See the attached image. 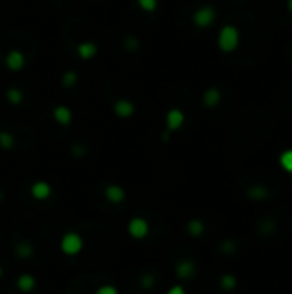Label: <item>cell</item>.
<instances>
[{
	"instance_id": "cell-1",
	"label": "cell",
	"mask_w": 292,
	"mask_h": 294,
	"mask_svg": "<svg viewBox=\"0 0 292 294\" xmlns=\"http://www.w3.org/2000/svg\"><path fill=\"white\" fill-rule=\"evenodd\" d=\"M241 45V33L234 24L222 26L217 34V46L222 53H232Z\"/></svg>"
},
{
	"instance_id": "cell-2",
	"label": "cell",
	"mask_w": 292,
	"mask_h": 294,
	"mask_svg": "<svg viewBox=\"0 0 292 294\" xmlns=\"http://www.w3.org/2000/svg\"><path fill=\"white\" fill-rule=\"evenodd\" d=\"M58 248H60V251L65 255V257H77V255H81L84 251L83 234L77 231H67L60 238Z\"/></svg>"
},
{
	"instance_id": "cell-3",
	"label": "cell",
	"mask_w": 292,
	"mask_h": 294,
	"mask_svg": "<svg viewBox=\"0 0 292 294\" xmlns=\"http://www.w3.org/2000/svg\"><path fill=\"white\" fill-rule=\"evenodd\" d=\"M191 21L198 29H208L217 21V10L212 5H201L191 15Z\"/></svg>"
},
{
	"instance_id": "cell-4",
	"label": "cell",
	"mask_w": 292,
	"mask_h": 294,
	"mask_svg": "<svg viewBox=\"0 0 292 294\" xmlns=\"http://www.w3.org/2000/svg\"><path fill=\"white\" fill-rule=\"evenodd\" d=\"M127 234H129V238L136 239V241H143V239H146L148 236H150V222L145 219V217L141 215H134L129 219V222H127Z\"/></svg>"
},
{
	"instance_id": "cell-5",
	"label": "cell",
	"mask_w": 292,
	"mask_h": 294,
	"mask_svg": "<svg viewBox=\"0 0 292 294\" xmlns=\"http://www.w3.org/2000/svg\"><path fill=\"white\" fill-rule=\"evenodd\" d=\"M186 124V114L177 107H172L170 110H167L165 114V131L169 133H177L184 127Z\"/></svg>"
},
{
	"instance_id": "cell-6",
	"label": "cell",
	"mask_w": 292,
	"mask_h": 294,
	"mask_svg": "<svg viewBox=\"0 0 292 294\" xmlns=\"http://www.w3.org/2000/svg\"><path fill=\"white\" fill-rule=\"evenodd\" d=\"M196 272H198V265L193 260H189V258H182L174 267V274L179 281H191V279L196 276Z\"/></svg>"
},
{
	"instance_id": "cell-7",
	"label": "cell",
	"mask_w": 292,
	"mask_h": 294,
	"mask_svg": "<svg viewBox=\"0 0 292 294\" xmlns=\"http://www.w3.org/2000/svg\"><path fill=\"white\" fill-rule=\"evenodd\" d=\"M3 64L10 72H21L26 67V55L17 48H12L3 57Z\"/></svg>"
},
{
	"instance_id": "cell-8",
	"label": "cell",
	"mask_w": 292,
	"mask_h": 294,
	"mask_svg": "<svg viewBox=\"0 0 292 294\" xmlns=\"http://www.w3.org/2000/svg\"><path fill=\"white\" fill-rule=\"evenodd\" d=\"M103 196L110 205H122L127 198V193H126V189H124V186H120L117 183H110L105 186Z\"/></svg>"
},
{
	"instance_id": "cell-9",
	"label": "cell",
	"mask_w": 292,
	"mask_h": 294,
	"mask_svg": "<svg viewBox=\"0 0 292 294\" xmlns=\"http://www.w3.org/2000/svg\"><path fill=\"white\" fill-rule=\"evenodd\" d=\"M112 112L119 119H131L136 115V105L129 98H117L112 105Z\"/></svg>"
},
{
	"instance_id": "cell-10",
	"label": "cell",
	"mask_w": 292,
	"mask_h": 294,
	"mask_svg": "<svg viewBox=\"0 0 292 294\" xmlns=\"http://www.w3.org/2000/svg\"><path fill=\"white\" fill-rule=\"evenodd\" d=\"M29 193H31V196H33L36 201H46L50 196L53 195V188H52V184H50L48 181L40 179V181H34V183L31 184Z\"/></svg>"
},
{
	"instance_id": "cell-11",
	"label": "cell",
	"mask_w": 292,
	"mask_h": 294,
	"mask_svg": "<svg viewBox=\"0 0 292 294\" xmlns=\"http://www.w3.org/2000/svg\"><path fill=\"white\" fill-rule=\"evenodd\" d=\"M52 117H53V121H55L58 126H62V127H69L72 124V121H74L72 110L67 105H62V103H60V105L53 107Z\"/></svg>"
},
{
	"instance_id": "cell-12",
	"label": "cell",
	"mask_w": 292,
	"mask_h": 294,
	"mask_svg": "<svg viewBox=\"0 0 292 294\" xmlns=\"http://www.w3.org/2000/svg\"><path fill=\"white\" fill-rule=\"evenodd\" d=\"M36 286H38L36 277H34L33 274H29V272L19 274L17 279H15V288H17L19 293H24V294L33 293L34 289H36Z\"/></svg>"
},
{
	"instance_id": "cell-13",
	"label": "cell",
	"mask_w": 292,
	"mask_h": 294,
	"mask_svg": "<svg viewBox=\"0 0 292 294\" xmlns=\"http://www.w3.org/2000/svg\"><path fill=\"white\" fill-rule=\"evenodd\" d=\"M98 45L95 43V41H81V43H77L76 46V55L79 57L81 60L88 62V60H93L96 55H98Z\"/></svg>"
},
{
	"instance_id": "cell-14",
	"label": "cell",
	"mask_w": 292,
	"mask_h": 294,
	"mask_svg": "<svg viewBox=\"0 0 292 294\" xmlns=\"http://www.w3.org/2000/svg\"><path fill=\"white\" fill-rule=\"evenodd\" d=\"M222 102V91L217 86H210L206 88L201 95V103L206 108H215Z\"/></svg>"
},
{
	"instance_id": "cell-15",
	"label": "cell",
	"mask_w": 292,
	"mask_h": 294,
	"mask_svg": "<svg viewBox=\"0 0 292 294\" xmlns=\"http://www.w3.org/2000/svg\"><path fill=\"white\" fill-rule=\"evenodd\" d=\"M15 257L19 258V260H29L31 257L34 255V246L31 245L29 241H21L15 245V250H14Z\"/></svg>"
},
{
	"instance_id": "cell-16",
	"label": "cell",
	"mask_w": 292,
	"mask_h": 294,
	"mask_svg": "<svg viewBox=\"0 0 292 294\" xmlns=\"http://www.w3.org/2000/svg\"><path fill=\"white\" fill-rule=\"evenodd\" d=\"M186 231H188V234L191 238H200L205 232V222L200 219H191L188 220V224H186Z\"/></svg>"
},
{
	"instance_id": "cell-17",
	"label": "cell",
	"mask_w": 292,
	"mask_h": 294,
	"mask_svg": "<svg viewBox=\"0 0 292 294\" xmlns=\"http://www.w3.org/2000/svg\"><path fill=\"white\" fill-rule=\"evenodd\" d=\"M5 100L10 103V105H21L22 102H24V93H22L19 88H15V86H10V88H7V91H5Z\"/></svg>"
},
{
	"instance_id": "cell-18",
	"label": "cell",
	"mask_w": 292,
	"mask_h": 294,
	"mask_svg": "<svg viewBox=\"0 0 292 294\" xmlns=\"http://www.w3.org/2000/svg\"><path fill=\"white\" fill-rule=\"evenodd\" d=\"M248 196L255 201H263L268 196V189L263 184H253L248 188Z\"/></svg>"
},
{
	"instance_id": "cell-19",
	"label": "cell",
	"mask_w": 292,
	"mask_h": 294,
	"mask_svg": "<svg viewBox=\"0 0 292 294\" xmlns=\"http://www.w3.org/2000/svg\"><path fill=\"white\" fill-rule=\"evenodd\" d=\"M77 83H79V74H77L76 71H67L60 77V84H62V88H65V90H71V88L76 86Z\"/></svg>"
},
{
	"instance_id": "cell-20",
	"label": "cell",
	"mask_w": 292,
	"mask_h": 294,
	"mask_svg": "<svg viewBox=\"0 0 292 294\" xmlns=\"http://www.w3.org/2000/svg\"><path fill=\"white\" fill-rule=\"evenodd\" d=\"M14 146H15L14 134L9 133V131H0V148L9 152V150H12Z\"/></svg>"
},
{
	"instance_id": "cell-21",
	"label": "cell",
	"mask_w": 292,
	"mask_h": 294,
	"mask_svg": "<svg viewBox=\"0 0 292 294\" xmlns=\"http://www.w3.org/2000/svg\"><path fill=\"white\" fill-rule=\"evenodd\" d=\"M158 3H160V0H136V5L139 7V10H143L146 14L157 12Z\"/></svg>"
},
{
	"instance_id": "cell-22",
	"label": "cell",
	"mask_w": 292,
	"mask_h": 294,
	"mask_svg": "<svg viewBox=\"0 0 292 294\" xmlns=\"http://www.w3.org/2000/svg\"><path fill=\"white\" fill-rule=\"evenodd\" d=\"M219 286L224 291H232L237 286V279L234 277L232 274H224V276L219 279Z\"/></svg>"
},
{
	"instance_id": "cell-23",
	"label": "cell",
	"mask_w": 292,
	"mask_h": 294,
	"mask_svg": "<svg viewBox=\"0 0 292 294\" xmlns=\"http://www.w3.org/2000/svg\"><path fill=\"white\" fill-rule=\"evenodd\" d=\"M155 284H157V277L150 272L143 274L141 279H139V288L145 289V291H148V289H153Z\"/></svg>"
},
{
	"instance_id": "cell-24",
	"label": "cell",
	"mask_w": 292,
	"mask_h": 294,
	"mask_svg": "<svg viewBox=\"0 0 292 294\" xmlns=\"http://www.w3.org/2000/svg\"><path fill=\"white\" fill-rule=\"evenodd\" d=\"M279 162H280V167L286 170V172L292 174V150H286V152L280 155Z\"/></svg>"
},
{
	"instance_id": "cell-25",
	"label": "cell",
	"mask_w": 292,
	"mask_h": 294,
	"mask_svg": "<svg viewBox=\"0 0 292 294\" xmlns=\"http://www.w3.org/2000/svg\"><path fill=\"white\" fill-rule=\"evenodd\" d=\"M95 294H120V291H119V288L114 286V284H102V286L96 288Z\"/></svg>"
},
{
	"instance_id": "cell-26",
	"label": "cell",
	"mask_w": 292,
	"mask_h": 294,
	"mask_svg": "<svg viewBox=\"0 0 292 294\" xmlns=\"http://www.w3.org/2000/svg\"><path fill=\"white\" fill-rule=\"evenodd\" d=\"M124 48L129 50V52H134V50L139 48V41L136 36H126V40H124Z\"/></svg>"
},
{
	"instance_id": "cell-27",
	"label": "cell",
	"mask_w": 292,
	"mask_h": 294,
	"mask_svg": "<svg viewBox=\"0 0 292 294\" xmlns=\"http://www.w3.org/2000/svg\"><path fill=\"white\" fill-rule=\"evenodd\" d=\"M165 294H188V293H186V288L182 284H172L167 289Z\"/></svg>"
},
{
	"instance_id": "cell-28",
	"label": "cell",
	"mask_w": 292,
	"mask_h": 294,
	"mask_svg": "<svg viewBox=\"0 0 292 294\" xmlns=\"http://www.w3.org/2000/svg\"><path fill=\"white\" fill-rule=\"evenodd\" d=\"M260 231L262 232H274L275 231V224L272 222V220H265V222L262 224V227H260Z\"/></svg>"
},
{
	"instance_id": "cell-29",
	"label": "cell",
	"mask_w": 292,
	"mask_h": 294,
	"mask_svg": "<svg viewBox=\"0 0 292 294\" xmlns=\"http://www.w3.org/2000/svg\"><path fill=\"white\" fill-rule=\"evenodd\" d=\"M224 250H225V251H229V253H232V251H234V243H231V241H225V243H224Z\"/></svg>"
},
{
	"instance_id": "cell-30",
	"label": "cell",
	"mask_w": 292,
	"mask_h": 294,
	"mask_svg": "<svg viewBox=\"0 0 292 294\" xmlns=\"http://www.w3.org/2000/svg\"><path fill=\"white\" fill-rule=\"evenodd\" d=\"M286 7H287V10H289V14H292V0H287Z\"/></svg>"
},
{
	"instance_id": "cell-31",
	"label": "cell",
	"mask_w": 292,
	"mask_h": 294,
	"mask_svg": "<svg viewBox=\"0 0 292 294\" xmlns=\"http://www.w3.org/2000/svg\"><path fill=\"white\" fill-rule=\"evenodd\" d=\"M3 276V269H2V265H0V277Z\"/></svg>"
}]
</instances>
